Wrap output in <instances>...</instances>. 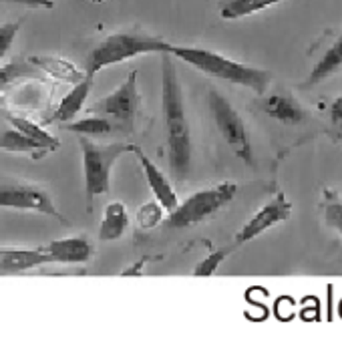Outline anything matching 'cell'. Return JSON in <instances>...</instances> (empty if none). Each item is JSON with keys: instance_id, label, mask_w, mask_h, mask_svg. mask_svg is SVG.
Listing matches in <instances>:
<instances>
[{"instance_id": "cell-18", "label": "cell", "mask_w": 342, "mask_h": 362, "mask_svg": "<svg viewBox=\"0 0 342 362\" xmlns=\"http://www.w3.org/2000/svg\"><path fill=\"white\" fill-rule=\"evenodd\" d=\"M280 2H286V0H220L218 11L224 21H237V18H246V16L260 13L264 8H270L274 4H280Z\"/></svg>"}, {"instance_id": "cell-10", "label": "cell", "mask_w": 342, "mask_h": 362, "mask_svg": "<svg viewBox=\"0 0 342 362\" xmlns=\"http://www.w3.org/2000/svg\"><path fill=\"white\" fill-rule=\"evenodd\" d=\"M133 153L137 157V161H139V165L143 169V175L147 183H149V187H151V192L155 195V199H158L159 204L163 209H167L171 211L173 207L179 204V199H177V194H175V189H173V185L170 183V180L163 175V171L149 159V157L145 156L143 151L135 145L133 147Z\"/></svg>"}, {"instance_id": "cell-9", "label": "cell", "mask_w": 342, "mask_h": 362, "mask_svg": "<svg viewBox=\"0 0 342 362\" xmlns=\"http://www.w3.org/2000/svg\"><path fill=\"white\" fill-rule=\"evenodd\" d=\"M290 214H292V204L284 197V194H278L274 199H270L266 206L260 207L250 220L244 223V228L236 233V246L248 244L254 238L274 228L280 221H286Z\"/></svg>"}, {"instance_id": "cell-27", "label": "cell", "mask_w": 342, "mask_h": 362, "mask_svg": "<svg viewBox=\"0 0 342 362\" xmlns=\"http://www.w3.org/2000/svg\"><path fill=\"white\" fill-rule=\"evenodd\" d=\"M0 2L20 4V6H27V8H45V11H51L54 6L53 0H0Z\"/></svg>"}, {"instance_id": "cell-3", "label": "cell", "mask_w": 342, "mask_h": 362, "mask_svg": "<svg viewBox=\"0 0 342 362\" xmlns=\"http://www.w3.org/2000/svg\"><path fill=\"white\" fill-rule=\"evenodd\" d=\"M171 45L161 37L147 35L143 30H121L101 40L85 59V75L95 77L107 66L123 63L139 54H163L170 52Z\"/></svg>"}, {"instance_id": "cell-28", "label": "cell", "mask_w": 342, "mask_h": 362, "mask_svg": "<svg viewBox=\"0 0 342 362\" xmlns=\"http://www.w3.org/2000/svg\"><path fill=\"white\" fill-rule=\"evenodd\" d=\"M330 121L334 123V125H341L342 127V95L341 97H336L332 105H330Z\"/></svg>"}, {"instance_id": "cell-12", "label": "cell", "mask_w": 342, "mask_h": 362, "mask_svg": "<svg viewBox=\"0 0 342 362\" xmlns=\"http://www.w3.org/2000/svg\"><path fill=\"white\" fill-rule=\"evenodd\" d=\"M45 264H53V258L42 247H0V272H25Z\"/></svg>"}, {"instance_id": "cell-2", "label": "cell", "mask_w": 342, "mask_h": 362, "mask_svg": "<svg viewBox=\"0 0 342 362\" xmlns=\"http://www.w3.org/2000/svg\"><path fill=\"white\" fill-rule=\"evenodd\" d=\"M170 54L173 59H179V61L191 65L194 69H198L199 73H204L208 77L222 78L225 83H232V85H240V87L256 90L258 95L266 93V89L272 83V73L270 71L237 63L234 59H228L224 54L210 51V49H199V47H173L171 45Z\"/></svg>"}, {"instance_id": "cell-8", "label": "cell", "mask_w": 342, "mask_h": 362, "mask_svg": "<svg viewBox=\"0 0 342 362\" xmlns=\"http://www.w3.org/2000/svg\"><path fill=\"white\" fill-rule=\"evenodd\" d=\"M0 207L37 211L42 216H51L54 220L65 221L63 214L57 209L53 197L39 185H4L0 187Z\"/></svg>"}, {"instance_id": "cell-23", "label": "cell", "mask_w": 342, "mask_h": 362, "mask_svg": "<svg viewBox=\"0 0 342 362\" xmlns=\"http://www.w3.org/2000/svg\"><path fill=\"white\" fill-rule=\"evenodd\" d=\"M324 202V220L326 226L342 235V199L334 192H326Z\"/></svg>"}, {"instance_id": "cell-29", "label": "cell", "mask_w": 342, "mask_h": 362, "mask_svg": "<svg viewBox=\"0 0 342 362\" xmlns=\"http://www.w3.org/2000/svg\"><path fill=\"white\" fill-rule=\"evenodd\" d=\"M91 2H103V0H91Z\"/></svg>"}, {"instance_id": "cell-16", "label": "cell", "mask_w": 342, "mask_h": 362, "mask_svg": "<svg viewBox=\"0 0 342 362\" xmlns=\"http://www.w3.org/2000/svg\"><path fill=\"white\" fill-rule=\"evenodd\" d=\"M342 69V33H336L332 37V42L329 45V49L322 52V57L316 61L314 69L310 71L308 77V85H316L324 78H329L330 75H334L336 71Z\"/></svg>"}, {"instance_id": "cell-6", "label": "cell", "mask_w": 342, "mask_h": 362, "mask_svg": "<svg viewBox=\"0 0 342 362\" xmlns=\"http://www.w3.org/2000/svg\"><path fill=\"white\" fill-rule=\"evenodd\" d=\"M208 105H210V113L216 127L220 131V135L224 137L228 147L236 153L244 163H252V143L248 129L244 119L240 117L234 105L225 99L224 95L218 89H211L208 95Z\"/></svg>"}, {"instance_id": "cell-20", "label": "cell", "mask_w": 342, "mask_h": 362, "mask_svg": "<svg viewBox=\"0 0 342 362\" xmlns=\"http://www.w3.org/2000/svg\"><path fill=\"white\" fill-rule=\"evenodd\" d=\"M0 151H11V153H28L30 157H42L51 153L42 145L33 141L23 131L6 129L0 133Z\"/></svg>"}, {"instance_id": "cell-17", "label": "cell", "mask_w": 342, "mask_h": 362, "mask_svg": "<svg viewBox=\"0 0 342 362\" xmlns=\"http://www.w3.org/2000/svg\"><path fill=\"white\" fill-rule=\"evenodd\" d=\"M129 228V218L125 206L121 202H111L107 204L105 211H103V220H101V228H99V240L101 242H115Z\"/></svg>"}, {"instance_id": "cell-22", "label": "cell", "mask_w": 342, "mask_h": 362, "mask_svg": "<svg viewBox=\"0 0 342 362\" xmlns=\"http://www.w3.org/2000/svg\"><path fill=\"white\" fill-rule=\"evenodd\" d=\"M8 123L13 125L14 129L23 131V133H25L27 137H30L33 141H37L39 145H42L45 149H49L51 153L57 151V149H59V145H61L54 135H51L49 131H45L40 125L33 123V121H28V119H25V117L8 115Z\"/></svg>"}, {"instance_id": "cell-7", "label": "cell", "mask_w": 342, "mask_h": 362, "mask_svg": "<svg viewBox=\"0 0 342 362\" xmlns=\"http://www.w3.org/2000/svg\"><path fill=\"white\" fill-rule=\"evenodd\" d=\"M139 90H137V71H131L127 78L113 93L93 103V115H103L111 121H117L119 127L131 129L133 121L139 111Z\"/></svg>"}, {"instance_id": "cell-15", "label": "cell", "mask_w": 342, "mask_h": 362, "mask_svg": "<svg viewBox=\"0 0 342 362\" xmlns=\"http://www.w3.org/2000/svg\"><path fill=\"white\" fill-rule=\"evenodd\" d=\"M262 111L268 117L276 119L280 123H286V125H298V123H302L304 117H306L300 105L294 103L286 95H278V93L264 99Z\"/></svg>"}, {"instance_id": "cell-24", "label": "cell", "mask_w": 342, "mask_h": 362, "mask_svg": "<svg viewBox=\"0 0 342 362\" xmlns=\"http://www.w3.org/2000/svg\"><path fill=\"white\" fill-rule=\"evenodd\" d=\"M161 221H163V207H161L159 202H149V204L139 207V211H137V226L141 230H151V228L159 226Z\"/></svg>"}, {"instance_id": "cell-5", "label": "cell", "mask_w": 342, "mask_h": 362, "mask_svg": "<svg viewBox=\"0 0 342 362\" xmlns=\"http://www.w3.org/2000/svg\"><path fill=\"white\" fill-rule=\"evenodd\" d=\"M236 192L237 185L232 181H224V183H218L208 189L196 192L185 202L177 204L171 209L167 216V226L170 228H189V226L210 220L220 209L232 204V199L236 197Z\"/></svg>"}, {"instance_id": "cell-1", "label": "cell", "mask_w": 342, "mask_h": 362, "mask_svg": "<svg viewBox=\"0 0 342 362\" xmlns=\"http://www.w3.org/2000/svg\"><path fill=\"white\" fill-rule=\"evenodd\" d=\"M161 75H163L161 105H163V119H165V133H167V163H170L173 181L184 183L191 171L194 137H191V127L185 113L182 83H179L177 69L170 52L161 54Z\"/></svg>"}, {"instance_id": "cell-13", "label": "cell", "mask_w": 342, "mask_h": 362, "mask_svg": "<svg viewBox=\"0 0 342 362\" xmlns=\"http://www.w3.org/2000/svg\"><path fill=\"white\" fill-rule=\"evenodd\" d=\"M91 83L93 77H85L83 81H79V83H75L73 90H71L66 97H63L61 103L57 105V109H54L53 115L49 117L47 125H51V123H69V121H73L75 117L79 115V111L83 109L87 97H89Z\"/></svg>"}, {"instance_id": "cell-19", "label": "cell", "mask_w": 342, "mask_h": 362, "mask_svg": "<svg viewBox=\"0 0 342 362\" xmlns=\"http://www.w3.org/2000/svg\"><path fill=\"white\" fill-rule=\"evenodd\" d=\"M40 71L33 65L28 59H18L14 57L6 63H0V95L4 90H8L13 85L25 81V78H33L39 75Z\"/></svg>"}, {"instance_id": "cell-26", "label": "cell", "mask_w": 342, "mask_h": 362, "mask_svg": "<svg viewBox=\"0 0 342 362\" xmlns=\"http://www.w3.org/2000/svg\"><path fill=\"white\" fill-rule=\"evenodd\" d=\"M20 30V23H6V25H0V63L2 59H6V54L13 47L14 39Z\"/></svg>"}, {"instance_id": "cell-25", "label": "cell", "mask_w": 342, "mask_h": 362, "mask_svg": "<svg viewBox=\"0 0 342 362\" xmlns=\"http://www.w3.org/2000/svg\"><path fill=\"white\" fill-rule=\"evenodd\" d=\"M228 256H230V247H222V250L211 252L208 258H204L199 262L198 268L194 270V276H196V278H208V276H211L213 272L220 268V264H222Z\"/></svg>"}, {"instance_id": "cell-4", "label": "cell", "mask_w": 342, "mask_h": 362, "mask_svg": "<svg viewBox=\"0 0 342 362\" xmlns=\"http://www.w3.org/2000/svg\"><path fill=\"white\" fill-rule=\"evenodd\" d=\"M81 156H83V175H85V195L87 207L91 209L93 199L109 192L111 187V168L119 157L133 153V143L117 141L99 145L91 137L79 135Z\"/></svg>"}, {"instance_id": "cell-14", "label": "cell", "mask_w": 342, "mask_h": 362, "mask_svg": "<svg viewBox=\"0 0 342 362\" xmlns=\"http://www.w3.org/2000/svg\"><path fill=\"white\" fill-rule=\"evenodd\" d=\"M28 61L39 69L40 73H47L51 77L65 81V83H79L87 77L85 71H81L79 66L73 65L71 61L61 59V57H51V54H39V57H28Z\"/></svg>"}, {"instance_id": "cell-11", "label": "cell", "mask_w": 342, "mask_h": 362, "mask_svg": "<svg viewBox=\"0 0 342 362\" xmlns=\"http://www.w3.org/2000/svg\"><path fill=\"white\" fill-rule=\"evenodd\" d=\"M42 250L53 258V262H61V264H85L93 256V244L85 235L54 240Z\"/></svg>"}, {"instance_id": "cell-21", "label": "cell", "mask_w": 342, "mask_h": 362, "mask_svg": "<svg viewBox=\"0 0 342 362\" xmlns=\"http://www.w3.org/2000/svg\"><path fill=\"white\" fill-rule=\"evenodd\" d=\"M117 123L107 119L103 115H91L79 119V121H69L65 123V129L71 133H77L83 137H109L113 131H117Z\"/></svg>"}]
</instances>
